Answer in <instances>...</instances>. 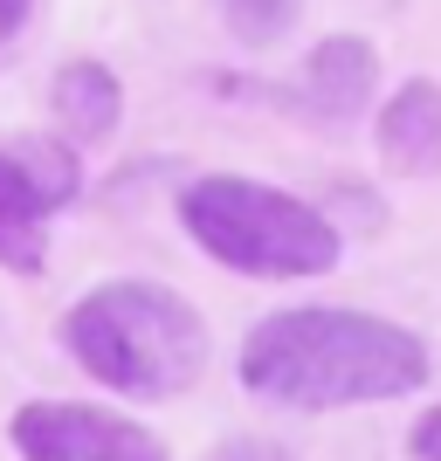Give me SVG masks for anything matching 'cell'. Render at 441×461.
Returning a JSON list of instances; mask_svg holds the SVG:
<instances>
[{"label": "cell", "mask_w": 441, "mask_h": 461, "mask_svg": "<svg viewBox=\"0 0 441 461\" xmlns=\"http://www.w3.org/2000/svg\"><path fill=\"white\" fill-rule=\"evenodd\" d=\"M242 393L289 413H338V406H386L427 385V345L393 317L345 303L269 310L249 324L234 358Z\"/></svg>", "instance_id": "cell-1"}, {"label": "cell", "mask_w": 441, "mask_h": 461, "mask_svg": "<svg viewBox=\"0 0 441 461\" xmlns=\"http://www.w3.org/2000/svg\"><path fill=\"white\" fill-rule=\"evenodd\" d=\"M62 351L117 400H179L207 372V324L179 289L152 276H111L83 289L56 324Z\"/></svg>", "instance_id": "cell-2"}, {"label": "cell", "mask_w": 441, "mask_h": 461, "mask_svg": "<svg viewBox=\"0 0 441 461\" xmlns=\"http://www.w3.org/2000/svg\"><path fill=\"white\" fill-rule=\"evenodd\" d=\"M179 228L207 262L228 276H255V283H304V276H331L345 255V234L331 228L325 207H310L297 193L269 186V179L242 173H200L179 193Z\"/></svg>", "instance_id": "cell-3"}, {"label": "cell", "mask_w": 441, "mask_h": 461, "mask_svg": "<svg viewBox=\"0 0 441 461\" xmlns=\"http://www.w3.org/2000/svg\"><path fill=\"white\" fill-rule=\"evenodd\" d=\"M7 447L21 461H173L152 427H138L117 406L83 400H28L7 420Z\"/></svg>", "instance_id": "cell-4"}, {"label": "cell", "mask_w": 441, "mask_h": 461, "mask_svg": "<svg viewBox=\"0 0 441 461\" xmlns=\"http://www.w3.org/2000/svg\"><path fill=\"white\" fill-rule=\"evenodd\" d=\"M69 193H77V152L69 145L0 152V269L35 276L49 262V228H56Z\"/></svg>", "instance_id": "cell-5"}, {"label": "cell", "mask_w": 441, "mask_h": 461, "mask_svg": "<svg viewBox=\"0 0 441 461\" xmlns=\"http://www.w3.org/2000/svg\"><path fill=\"white\" fill-rule=\"evenodd\" d=\"M297 96L317 124H359L380 104V49L365 35H325L297 69Z\"/></svg>", "instance_id": "cell-6"}, {"label": "cell", "mask_w": 441, "mask_h": 461, "mask_svg": "<svg viewBox=\"0 0 441 461\" xmlns=\"http://www.w3.org/2000/svg\"><path fill=\"white\" fill-rule=\"evenodd\" d=\"M372 145L393 179H435L441 173V83L407 77L393 96L372 111Z\"/></svg>", "instance_id": "cell-7"}, {"label": "cell", "mask_w": 441, "mask_h": 461, "mask_svg": "<svg viewBox=\"0 0 441 461\" xmlns=\"http://www.w3.org/2000/svg\"><path fill=\"white\" fill-rule=\"evenodd\" d=\"M49 104H56V131L69 152H90V145H104L124 124V83H117L111 62H96V56L62 62L56 83H49Z\"/></svg>", "instance_id": "cell-8"}, {"label": "cell", "mask_w": 441, "mask_h": 461, "mask_svg": "<svg viewBox=\"0 0 441 461\" xmlns=\"http://www.w3.org/2000/svg\"><path fill=\"white\" fill-rule=\"evenodd\" d=\"M214 7L228 21V35L249 41V49H276L297 28V14H304V0H214Z\"/></svg>", "instance_id": "cell-9"}, {"label": "cell", "mask_w": 441, "mask_h": 461, "mask_svg": "<svg viewBox=\"0 0 441 461\" xmlns=\"http://www.w3.org/2000/svg\"><path fill=\"white\" fill-rule=\"evenodd\" d=\"M200 461H297L283 441H269V434H228V441H214Z\"/></svg>", "instance_id": "cell-10"}, {"label": "cell", "mask_w": 441, "mask_h": 461, "mask_svg": "<svg viewBox=\"0 0 441 461\" xmlns=\"http://www.w3.org/2000/svg\"><path fill=\"white\" fill-rule=\"evenodd\" d=\"M407 461H441V400L407 427Z\"/></svg>", "instance_id": "cell-11"}, {"label": "cell", "mask_w": 441, "mask_h": 461, "mask_svg": "<svg viewBox=\"0 0 441 461\" xmlns=\"http://www.w3.org/2000/svg\"><path fill=\"white\" fill-rule=\"evenodd\" d=\"M28 7H35V0H0V41H14L21 28H28Z\"/></svg>", "instance_id": "cell-12"}]
</instances>
